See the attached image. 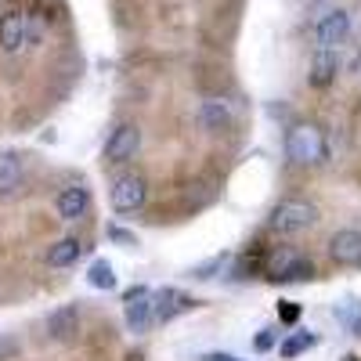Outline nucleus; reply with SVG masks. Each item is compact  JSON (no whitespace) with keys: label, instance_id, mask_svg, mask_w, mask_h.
<instances>
[{"label":"nucleus","instance_id":"obj_2","mask_svg":"<svg viewBox=\"0 0 361 361\" xmlns=\"http://www.w3.org/2000/svg\"><path fill=\"white\" fill-rule=\"evenodd\" d=\"M282 152L293 166H307L318 170L329 163V141L325 130L314 123V119H293L282 134Z\"/></svg>","mask_w":361,"mask_h":361},{"label":"nucleus","instance_id":"obj_9","mask_svg":"<svg viewBox=\"0 0 361 361\" xmlns=\"http://www.w3.org/2000/svg\"><path fill=\"white\" fill-rule=\"evenodd\" d=\"M80 329H83V322H80V307H76V304L54 307V311L47 314V322H44L47 340H51V343H62V347H66V343H76Z\"/></svg>","mask_w":361,"mask_h":361},{"label":"nucleus","instance_id":"obj_11","mask_svg":"<svg viewBox=\"0 0 361 361\" xmlns=\"http://www.w3.org/2000/svg\"><path fill=\"white\" fill-rule=\"evenodd\" d=\"M152 304H156V322L166 325V322H173L177 314H188V311L202 307V300L180 293V289H173V286H163V289L152 293Z\"/></svg>","mask_w":361,"mask_h":361},{"label":"nucleus","instance_id":"obj_22","mask_svg":"<svg viewBox=\"0 0 361 361\" xmlns=\"http://www.w3.org/2000/svg\"><path fill=\"white\" fill-rule=\"evenodd\" d=\"M300 318H304V304H296V300H279V325L296 329Z\"/></svg>","mask_w":361,"mask_h":361},{"label":"nucleus","instance_id":"obj_21","mask_svg":"<svg viewBox=\"0 0 361 361\" xmlns=\"http://www.w3.org/2000/svg\"><path fill=\"white\" fill-rule=\"evenodd\" d=\"M279 343H282V340H279V325H264L260 333L253 336V350H257V354H271V350H279Z\"/></svg>","mask_w":361,"mask_h":361},{"label":"nucleus","instance_id":"obj_27","mask_svg":"<svg viewBox=\"0 0 361 361\" xmlns=\"http://www.w3.org/2000/svg\"><path fill=\"white\" fill-rule=\"evenodd\" d=\"M8 354H15V343H11L8 336H0V361H4Z\"/></svg>","mask_w":361,"mask_h":361},{"label":"nucleus","instance_id":"obj_18","mask_svg":"<svg viewBox=\"0 0 361 361\" xmlns=\"http://www.w3.org/2000/svg\"><path fill=\"white\" fill-rule=\"evenodd\" d=\"M314 343H318V336L311 333V329H300V325H296L293 333L279 343V354H282V361H296L300 354H307Z\"/></svg>","mask_w":361,"mask_h":361},{"label":"nucleus","instance_id":"obj_5","mask_svg":"<svg viewBox=\"0 0 361 361\" xmlns=\"http://www.w3.org/2000/svg\"><path fill=\"white\" fill-rule=\"evenodd\" d=\"M137 152H141V130H137L134 123H119V127H112V134L105 137L102 159H105L109 166H127Z\"/></svg>","mask_w":361,"mask_h":361},{"label":"nucleus","instance_id":"obj_20","mask_svg":"<svg viewBox=\"0 0 361 361\" xmlns=\"http://www.w3.org/2000/svg\"><path fill=\"white\" fill-rule=\"evenodd\" d=\"M87 286L90 289H98V293H112L116 289V271H112V264L109 260H90V267H87Z\"/></svg>","mask_w":361,"mask_h":361},{"label":"nucleus","instance_id":"obj_12","mask_svg":"<svg viewBox=\"0 0 361 361\" xmlns=\"http://www.w3.org/2000/svg\"><path fill=\"white\" fill-rule=\"evenodd\" d=\"M195 123H199L202 134H217V137H221V134L231 130L235 116H231L228 102H221V98H202L199 109H195Z\"/></svg>","mask_w":361,"mask_h":361},{"label":"nucleus","instance_id":"obj_3","mask_svg":"<svg viewBox=\"0 0 361 361\" xmlns=\"http://www.w3.org/2000/svg\"><path fill=\"white\" fill-rule=\"evenodd\" d=\"M318 267L300 246H271L264 257V282L289 286V282H314Z\"/></svg>","mask_w":361,"mask_h":361},{"label":"nucleus","instance_id":"obj_15","mask_svg":"<svg viewBox=\"0 0 361 361\" xmlns=\"http://www.w3.org/2000/svg\"><path fill=\"white\" fill-rule=\"evenodd\" d=\"M80 257H83V238H76V235L54 238V243L47 246V253H44V260H47L51 271H66V267H73Z\"/></svg>","mask_w":361,"mask_h":361},{"label":"nucleus","instance_id":"obj_17","mask_svg":"<svg viewBox=\"0 0 361 361\" xmlns=\"http://www.w3.org/2000/svg\"><path fill=\"white\" fill-rule=\"evenodd\" d=\"M264 257H267V246H257V243H250L243 253L235 257V264H231V271H228V279H264Z\"/></svg>","mask_w":361,"mask_h":361},{"label":"nucleus","instance_id":"obj_4","mask_svg":"<svg viewBox=\"0 0 361 361\" xmlns=\"http://www.w3.org/2000/svg\"><path fill=\"white\" fill-rule=\"evenodd\" d=\"M109 202L116 214H137L148 202V177L137 170H119L109 185Z\"/></svg>","mask_w":361,"mask_h":361},{"label":"nucleus","instance_id":"obj_25","mask_svg":"<svg viewBox=\"0 0 361 361\" xmlns=\"http://www.w3.org/2000/svg\"><path fill=\"white\" fill-rule=\"evenodd\" d=\"M202 361H238V357L228 350H209V354H202Z\"/></svg>","mask_w":361,"mask_h":361},{"label":"nucleus","instance_id":"obj_26","mask_svg":"<svg viewBox=\"0 0 361 361\" xmlns=\"http://www.w3.org/2000/svg\"><path fill=\"white\" fill-rule=\"evenodd\" d=\"M148 293H152L148 286H134V289H127V293H123V304H127V300H137V296H148Z\"/></svg>","mask_w":361,"mask_h":361},{"label":"nucleus","instance_id":"obj_13","mask_svg":"<svg viewBox=\"0 0 361 361\" xmlns=\"http://www.w3.org/2000/svg\"><path fill=\"white\" fill-rule=\"evenodd\" d=\"M29 44V15L11 8L0 15V51L4 54H18Z\"/></svg>","mask_w":361,"mask_h":361},{"label":"nucleus","instance_id":"obj_19","mask_svg":"<svg viewBox=\"0 0 361 361\" xmlns=\"http://www.w3.org/2000/svg\"><path fill=\"white\" fill-rule=\"evenodd\" d=\"M336 322L350 336H361V296H343L336 304Z\"/></svg>","mask_w":361,"mask_h":361},{"label":"nucleus","instance_id":"obj_1","mask_svg":"<svg viewBox=\"0 0 361 361\" xmlns=\"http://www.w3.org/2000/svg\"><path fill=\"white\" fill-rule=\"evenodd\" d=\"M318 221H322L318 202H311L307 195H286V199H279L275 206L267 209L264 231L279 235V238H300V235H307L311 228H318Z\"/></svg>","mask_w":361,"mask_h":361},{"label":"nucleus","instance_id":"obj_16","mask_svg":"<svg viewBox=\"0 0 361 361\" xmlns=\"http://www.w3.org/2000/svg\"><path fill=\"white\" fill-rule=\"evenodd\" d=\"M123 322L134 336L148 333V329L156 325V304H152V293L148 296H137V300H127L123 304Z\"/></svg>","mask_w":361,"mask_h":361},{"label":"nucleus","instance_id":"obj_7","mask_svg":"<svg viewBox=\"0 0 361 361\" xmlns=\"http://www.w3.org/2000/svg\"><path fill=\"white\" fill-rule=\"evenodd\" d=\"M350 40V15L343 8H333V11H325L314 25V44L325 47V51H336Z\"/></svg>","mask_w":361,"mask_h":361},{"label":"nucleus","instance_id":"obj_28","mask_svg":"<svg viewBox=\"0 0 361 361\" xmlns=\"http://www.w3.org/2000/svg\"><path fill=\"white\" fill-rule=\"evenodd\" d=\"M340 361H361V357H357V354H343Z\"/></svg>","mask_w":361,"mask_h":361},{"label":"nucleus","instance_id":"obj_24","mask_svg":"<svg viewBox=\"0 0 361 361\" xmlns=\"http://www.w3.org/2000/svg\"><path fill=\"white\" fill-rule=\"evenodd\" d=\"M224 260H228V257L221 253V257H214V260H202V264H195V267H192V279H199V282H206V279H217V271L224 267Z\"/></svg>","mask_w":361,"mask_h":361},{"label":"nucleus","instance_id":"obj_10","mask_svg":"<svg viewBox=\"0 0 361 361\" xmlns=\"http://www.w3.org/2000/svg\"><path fill=\"white\" fill-rule=\"evenodd\" d=\"M25 192V159L15 148L0 152V202H11Z\"/></svg>","mask_w":361,"mask_h":361},{"label":"nucleus","instance_id":"obj_14","mask_svg":"<svg viewBox=\"0 0 361 361\" xmlns=\"http://www.w3.org/2000/svg\"><path fill=\"white\" fill-rule=\"evenodd\" d=\"M336 76H340V54H336V51L318 47V51H314V58H311L307 83H311L314 90H325V87H333V83H336Z\"/></svg>","mask_w":361,"mask_h":361},{"label":"nucleus","instance_id":"obj_6","mask_svg":"<svg viewBox=\"0 0 361 361\" xmlns=\"http://www.w3.org/2000/svg\"><path fill=\"white\" fill-rule=\"evenodd\" d=\"M54 214H58V221H83L87 214H90V188L87 185H80V180H69V185H62L58 188V195H54Z\"/></svg>","mask_w":361,"mask_h":361},{"label":"nucleus","instance_id":"obj_23","mask_svg":"<svg viewBox=\"0 0 361 361\" xmlns=\"http://www.w3.org/2000/svg\"><path fill=\"white\" fill-rule=\"evenodd\" d=\"M109 238L116 246H123V250H137L141 243H137V235L130 231V228H123V224H109Z\"/></svg>","mask_w":361,"mask_h":361},{"label":"nucleus","instance_id":"obj_8","mask_svg":"<svg viewBox=\"0 0 361 361\" xmlns=\"http://www.w3.org/2000/svg\"><path fill=\"white\" fill-rule=\"evenodd\" d=\"M325 257L336 267H361V228H340L329 235Z\"/></svg>","mask_w":361,"mask_h":361}]
</instances>
